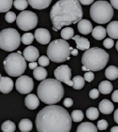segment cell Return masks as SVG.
I'll return each instance as SVG.
<instances>
[{
    "mask_svg": "<svg viewBox=\"0 0 118 132\" xmlns=\"http://www.w3.org/2000/svg\"><path fill=\"white\" fill-rule=\"evenodd\" d=\"M71 126V115L58 105L46 106L36 117L38 132H70Z\"/></svg>",
    "mask_w": 118,
    "mask_h": 132,
    "instance_id": "6da1fadb",
    "label": "cell"
},
{
    "mask_svg": "<svg viewBox=\"0 0 118 132\" xmlns=\"http://www.w3.org/2000/svg\"><path fill=\"white\" fill-rule=\"evenodd\" d=\"M53 30L78 23L82 20V9L79 0H59L50 11Z\"/></svg>",
    "mask_w": 118,
    "mask_h": 132,
    "instance_id": "7a4b0ae2",
    "label": "cell"
},
{
    "mask_svg": "<svg viewBox=\"0 0 118 132\" xmlns=\"http://www.w3.org/2000/svg\"><path fill=\"white\" fill-rule=\"evenodd\" d=\"M64 87L56 79H46L38 86V97L45 104L54 105L64 97Z\"/></svg>",
    "mask_w": 118,
    "mask_h": 132,
    "instance_id": "3957f363",
    "label": "cell"
},
{
    "mask_svg": "<svg viewBox=\"0 0 118 132\" xmlns=\"http://www.w3.org/2000/svg\"><path fill=\"white\" fill-rule=\"evenodd\" d=\"M109 53L103 49L93 47L85 51L82 56V69L83 71H98L107 66Z\"/></svg>",
    "mask_w": 118,
    "mask_h": 132,
    "instance_id": "277c9868",
    "label": "cell"
},
{
    "mask_svg": "<svg viewBox=\"0 0 118 132\" xmlns=\"http://www.w3.org/2000/svg\"><path fill=\"white\" fill-rule=\"evenodd\" d=\"M72 47L65 39H55L50 42L47 48V55L53 62L62 63L69 59Z\"/></svg>",
    "mask_w": 118,
    "mask_h": 132,
    "instance_id": "5b68a950",
    "label": "cell"
},
{
    "mask_svg": "<svg viewBox=\"0 0 118 132\" xmlns=\"http://www.w3.org/2000/svg\"><path fill=\"white\" fill-rule=\"evenodd\" d=\"M4 69L11 77H21L26 69V60L21 52L10 53L3 62Z\"/></svg>",
    "mask_w": 118,
    "mask_h": 132,
    "instance_id": "8992f818",
    "label": "cell"
},
{
    "mask_svg": "<svg viewBox=\"0 0 118 132\" xmlns=\"http://www.w3.org/2000/svg\"><path fill=\"white\" fill-rule=\"evenodd\" d=\"M90 17L97 23L104 24L109 23L113 16V8L111 3L99 0L93 3L89 10Z\"/></svg>",
    "mask_w": 118,
    "mask_h": 132,
    "instance_id": "52a82bcc",
    "label": "cell"
},
{
    "mask_svg": "<svg viewBox=\"0 0 118 132\" xmlns=\"http://www.w3.org/2000/svg\"><path fill=\"white\" fill-rule=\"evenodd\" d=\"M22 37L14 28H5L0 32V48L6 52H13L19 48Z\"/></svg>",
    "mask_w": 118,
    "mask_h": 132,
    "instance_id": "ba28073f",
    "label": "cell"
},
{
    "mask_svg": "<svg viewBox=\"0 0 118 132\" xmlns=\"http://www.w3.org/2000/svg\"><path fill=\"white\" fill-rule=\"evenodd\" d=\"M16 23L21 30L29 31L34 29L38 24V16L32 11L23 10L17 16Z\"/></svg>",
    "mask_w": 118,
    "mask_h": 132,
    "instance_id": "9c48e42d",
    "label": "cell"
},
{
    "mask_svg": "<svg viewBox=\"0 0 118 132\" xmlns=\"http://www.w3.org/2000/svg\"><path fill=\"white\" fill-rule=\"evenodd\" d=\"M54 75L55 79L61 82H65L69 86H73V81L71 78V69L68 65H62L54 69Z\"/></svg>",
    "mask_w": 118,
    "mask_h": 132,
    "instance_id": "30bf717a",
    "label": "cell"
},
{
    "mask_svg": "<svg viewBox=\"0 0 118 132\" xmlns=\"http://www.w3.org/2000/svg\"><path fill=\"white\" fill-rule=\"evenodd\" d=\"M15 86L20 94H29L34 88V81L29 76L22 75L16 81Z\"/></svg>",
    "mask_w": 118,
    "mask_h": 132,
    "instance_id": "8fae6325",
    "label": "cell"
},
{
    "mask_svg": "<svg viewBox=\"0 0 118 132\" xmlns=\"http://www.w3.org/2000/svg\"><path fill=\"white\" fill-rule=\"evenodd\" d=\"M35 38L36 40L39 42V44H42V45H47V44H50V41H51V34L47 29L45 28H39V29H36L35 31Z\"/></svg>",
    "mask_w": 118,
    "mask_h": 132,
    "instance_id": "7c38bea8",
    "label": "cell"
},
{
    "mask_svg": "<svg viewBox=\"0 0 118 132\" xmlns=\"http://www.w3.org/2000/svg\"><path fill=\"white\" fill-rule=\"evenodd\" d=\"M23 55L26 58V61L35 62L37 59L39 58V50L34 46H27L23 52Z\"/></svg>",
    "mask_w": 118,
    "mask_h": 132,
    "instance_id": "4fadbf2b",
    "label": "cell"
},
{
    "mask_svg": "<svg viewBox=\"0 0 118 132\" xmlns=\"http://www.w3.org/2000/svg\"><path fill=\"white\" fill-rule=\"evenodd\" d=\"M13 81L9 77H0V91L3 94H9L13 89Z\"/></svg>",
    "mask_w": 118,
    "mask_h": 132,
    "instance_id": "5bb4252c",
    "label": "cell"
},
{
    "mask_svg": "<svg viewBox=\"0 0 118 132\" xmlns=\"http://www.w3.org/2000/svg\"><path fill=\"white\" fill-rule=\"evenodd\" d=\"M78 30H79L80 33L83 34V35H88L93 31V26L92 23L88 20H85V19H82L78 23Z\"/></svg>",
    "mask_w": 118,
    "mask_h": 132,
    "instance_id": "9a60e30c",
    "label": "cell"
},
{
    "mask_svg": "<svg viewBox=\"0 0 118 132\" xmlns=\"http://www.w3.org/2000/svg\"><path fill=\"white\" fill-rule=\"evenodd\" d=\"M39 97H37L34 94H28L27 97H26L24 99V103H26V108L29 110H36L39 105Z\"/></svg>",
    "mask_w": 118,
    "mask_h": 132,
    "instance_id": "2e32d148",
    "label": "cell"
},
{
    "mask_svg": "<svg viewBox=\"0 0 118 132\" xmlns=\"http://www.w3.org/2000/svg\"><path fill=\"white\" fill-rule=\"evenodd\" d=\"M72 39L75 41L77 49L81 50V51H87L90 49V41L88 40L87 38L80 37V36H74Z\"/></svg>",
    "mask_w": 118,
    "mask_h": 132,
    "instance_id": "e0dca14e",
    "label": "cell"
},
{
    "mask_svg": "<svg viewBox=\"0 0 118 132\" xmlns=\"http://www.w3.org/2000/svg\"><path fill=\"white\" fill-rule=\"evenodd\" d=\"M98 109H99V112L103 114H111L114 110V106L110 100L103 99L98 105Z\"/></svg>",
    "mask_w": 118,
    "mask_h": 132,
    "instance_id": "ac0fdd59",
    "label": "cell"
},
{
    "mask_svg": "<svg viewBox=\"0 0 118 132\" xmlns=\"http://www.w3.org/2000/svg\"><path fill=\"white\" fill-rule=\"evenodd\" d=\"M29 5L36 10H44L50 6L53 0H27Z\"/></svg>",
    "mask_w": 118,
    "mask_h": 132,
    "instance_id": "d6986e66",
    "label": "cell"
},
{
    "mask_svg": "<svg viewBox=\"0 0 118 132\" xmlns=\"http://www.w3.org/2000/svg\"><path fill=\"white\" fill-rule=\"evenodd\" d=\"M106 30H107V34L110 38H113V39H118V21L110 22L107 26Z\"/></svg>",
    "mask_w": 118,
    "mask_h": 132,
    "instance_id": "ffe728a7",
    "label": "cell"
},
{
    "mask_svg": "<svg viewBox=\"0 0 118 132\" xmlns=\"http://www.w3.org/2000/svg\"><path fill=\"white\" fill-rule=\"evenodd\" d=\"M98 127L90 122H83L77 127L76 132H98Z\"/></svg>",
    "mask_w": 118,
    "mask_h": 132,
    "instance_id": "44dd1931",
    "label": "cell"
},
{
    "mask_svg": "<svg viewBox=\"0 0 118 132\" xmlns=\"http://www.w3.org/2000/svg\"><path fill=\"white\" fill-rule=\"evenodd\" d=\"M48 75V72L44 67H38L34 69L33 71V76L37 81H44L46 80V77Z\"/></svg>",
    "mask_w": 118,
    "mask_h": 132,
    "instance_id": "7402d4cb",
    "label": "cell"
},
{
    "mask_svg": "<svg viewBox=\"0 0 118 132\" xmlns=\"http://www.w3.org/2000/svg\"><path fill=\"white\" fill-rule=\"evenodd\" d=\"M107 34V30L102 26H96L92 31V36L93 38L97 39V40H101L104 39Z\"/></svg>",
    "mask_w": 118,
    "mask_h": 132,
    "instance_id": "603a6c76",
    "label": "cell"
},
{
    "mask_svg": "<svg viewBox=\"0 0 118 132\" xmlns=\"http://www.w3.org/2000/svg\"><path fill=\"white\" fill-rule=\"evenodd\" d=\"M106 78L110 81H113L118 78V68L115 66H110L105 70Z\"/></svg>",
    "mask_w": 118,
    "mask_h": 132,
    "instance_id": "cb8c5ba5",
    "label": "cell"
},
{
    "mask_svg": "<svg viewBox=\"0 0 118 132\" xmlns=\"http://www.w3.org/2000/svg\"><path fill=\"white\" fill-rule=\"evenodd\" d=\"M33 127V124L31 122V120L27 118H23L19 123V129L21 132H30Z\"/></svg>",
    "mask_w": 118,
    "mask_h": 132,
    "instance_id": "d4e9b609",
    "label": "cell"
},
{
    "mask_svg": "<svg viewBox=\"0 0 118 132\" xmlns=\"http://www.w3.org/2000/svg\"><path fill=\"white\" fill-rule=\"evenodd\" d=\"M113 84L108 81H102L98 85V90L103 95L110 94L111 92L113 91Z\"/></svg>",
    "mask_w": 118,
    "mask_h": 132,
    "instance_id": "484cf974",
    "label": "cell"
},
{
    "mask_svg": "<svg viewBox=\"0 0 118 132\" xmlns=\"http://www.w3.org/2000/svg\"><path fill=\"white\" fill-rule=\"evenodd\" d=\"M72 81H73V89L75 90H81L82 87L85 86V79L82 76H75L73 79H72Z\"/></svg>",
    "mask_w": 118,
    "mask_h": 132,
    "instance_id": "4316f807",
    "label": "cell"
},
{
    "mask_svg": "<svg viewBox=\"0 0 118 132\" xmlns=\"http://www.w3.org/2000/svg\"><path fill=\"white\" fill-rule=\"evenodd\" d=\"M13 3V0H0V12H9L12 8Z\"/></svg>",
    "mask_w": 118,
    "mask_h": 132,
    "instance_id": "83f0119b",
    "label": "cell"
},
{
    "mask_svg": "<svg viewBox=\"0 0 118 132\" xmlns=\"http://www.w3.org/2000/svg\"><path fill=\"white\" fill-rule=\"evenodd\" d=\"M61 37L62 39H65V40L70 39L74 37V30L71 27H69V26L63 28L61 31Z\"/></svg>",
    "mask_w": 118,
    "mask_h": 132,
    "instance_id": "f1b7e54d",
    "label": "cell"
},
{
    "mask_svg": "<svg viewBox=\"0 0 118 132\" xmlns=\"http://www.w3.org/2000/svg\"><path fill=\"white\" fill-rule=\"evenodd\" d=\"M1 129L3 132H14L16 129V126L12 121H5L1 126Z\"/></svg>",
    "mask_w": 118,
    "mask_h": 132,
    "instance_id": "f546056e",
    "label": "cell"
},
{
    "mask_svg": "<svg viewBox=\"0 0 118 132\" xmlns=\"http://www.w3.org/2000/svg\"><path fill=\"white\" fill-rule=\"evenodd\" d=\"M98 115H99L98 109H97V108H95V107H91V108H88L87 111H86V117H87L89 120H96V119H98Z\"/></svg>",
    "mask_w": 118,
    "mask_h": 132,
    "instance_id": "4dcf8cb0",
    "label": "cell"
},
{
    "mask_svg": "<svg viewBox=\"0 0 118 132\" xmlns=\"http://www.w3.org/2000/svg\"><path fill=\"white\" fill-rule=\"evenodd\" d=\"M29 3L27 0H14V3H13V6H14V8L16 10H26L27 7H28Z\"/></svg>",
    "mask_w": 118,
    "mask_h": 132,
    "instance_id": "1f68e13d",
    "label": "cell"
},
{
    "mask_svg": "<svg viewBox=\"0 0 118 132\" xmlns=\"http://www.w3.org/2000/svg\"><path fill=\"white\" fill-rule=\"evenodd\" d=\"M34 38H35V36L32 33L27 32V33H24L22 36V42H23V44H26V45L29 46L30 44H32Z\"/></svg>",
    "mask_w": 118,
    "mask_h": 132,
    "instance_id": "d6a6232c",
    "label": "cell"
},
{
    "mask_svg": "<svg viewBox=\"0 0 118 132\" xmlns=\"http://www.w3.org/2000/svg\"><path fill=\"white\" fill-rule=\"evenodd\" d=\"M71 118H72V121H74L76 123L81 122L83 119V112L81 110H74L71 112Z\"/></svg>",
    "mask_w": 118,
    "mask_h": 132,
    "instance_id": "836d02e7",
    "label": "cell"
},
{
    "mask_svg": "<svg viewBox=\"0 0 118 132\" xmlns=\"http://www.w3.org/2000/svg\"><path fill=\"white\" fill-rule=\"evenodd\" d=\"M5 20L7 23H11L17 20V16H16V14L13 12V11H9V12H7V14L5 15Z\"/></svg>",
    "mask_w": 118,
    "mask_h": 132,
    "instance_id": "e575fe53",
    "label": "cell"
},
{
    "mask_svg": "<svg viewBox=\"0 0 118 132\" xmlns=\"http://www.w3.org/2000/svg\"><path fill=\"white\" fill-rule=\"evenodd\" d=\"M50 63V58L46 55H42L39 58V64L40 67H47Z\"/></svg>",
    "mask_w": 118,
    "mask_h": 132,
    "instance_id": "d590c367",
    "label": "cell"
},
{
    "mask_svg": "<svg viewBox=\"0 0 118 132\" xmlns=\"http://www.w3.org/2000/svg\"><path fill=\"white\" fill-rule=\"evenodd\" d=\"M113 45H114V41H113V38H106V39H104V41H103V46L107 49L113 48Z\"/></svg>",
    "mask_w": 118,
    "mask_h": 132,
    "instance_id": "8d00e7d4",
    "label": "cell"
},
{
    "mask_svg": "<svg viewBox=\"0 0 118 132\" xmlns=\"http://www.w3.org/2000/svg\"><path fill=\"white\" fill-rule=\"evenodd\" d=\"M108 127V122L105 119H101L98 122V128L99 130H105Z\"/></svg>",
    "mask_w": 118,
    "mask_h": 132,
    "instance_id": "74e56055",
    "label": "cell"
},
{
    "mask_svg": "<svg viewBox=\"0 0 118 132\" xmlns=\"http://www.w3.org/2000/svg\"><path fill=\"white\" fill-rule=\"evenodd\" d=\"M99 90L98 89H92L91 91L89 92V97L90 98H92V99H96V98H98V96H99Z\"/></svg>",
    "mask_w": 118,
    "mask_h": 132,
    "instance_id": "f35d334b",
    "label": "cell"
},
{
    "mask_svg": "<svg viewBox=\"0 0 118 132\" xmlns=\"http://www.w3.org/2000/svg\"><path fill=\"white\" fill-rule=\"evenodd\" d=\"M85 81H89V82H91L93 80L95 79V75L93 73V71H87L86 73H85Z\"/></svg>",
    "mask_w": 118,
    "mask_h": 132,
    "instance_id": "ab89813d",
    "label": "cell"
},
{
    "mask_svg": "<svg viewBox=\"0 0 118 132\" xmlns=\"http://www.w3.org/2000/svg\"><path fill=\"white\" fill-rule=\"evenodd\" d=\"M63 104H64L65 107L69 108V107H71L72 105H73V100H72V98H70V97H67V98L64 99Z\"/></svg>",
    "mask_w": 118,
    "mask_h": 132,
    "instance_id": "60d3db41",
    "label": "cell"
},
{
    "mask_svg": "<svg viewBox=\"0 0 118 132\" xmlns=\"http://www.w3.org/2000/svg\"><path fill=\"white\" fill-rule=\"evenodd\" d=\"M112 99H113V101L117 102L118 103V90H115V91L112 94Z\"/></svg>",
    "mask_w": 118,
    "mask_h": 132,
    "instance_id": "b9f144b4",
    "label": "cell"
},
{
    "mask_svg": "<svg viewBox=\"0 0 118 132\" xmlns=\"http://www.w3.org/2000/svg\"><path fill=\"white\" fill-rule=\"evenodd\" d=\"M79 1L82 5H85V6L91 5V4L94 2V0H79Z\"/></svg>",
    "mask_w": 118,
    "mask_h": 132,
    "instance_id": "7bdbcfd3",
    "label": "cell"
},
{
    "mask_svg": "<svg viewBox=\"0 0 118 132\" xmlns=\"http://www.w3.org/2000/svg\"><path fill=\"white\" fill-rule=\"evenodd\" d=\"M111 5L113 6V8H114L115 10H118V0H110Z\"/></svg>",
    "mask_w": 118,
    "mask_h": 132,
    "instance_id": "ee69618b",
    "label": "cell"
},
{
    "mask_svg": "<svg viewBox=\"0 0 118 132\" xmlns=\"http://www.w3.org/2000/svg\"><path fill=\"white\" fill-rule=\"evenodd\" d=\"M28 67H29V69H35L36 68H38V63H37L36 61H35V62H30Z\"/></svg>",
    "mask_w": 118,
    "mask_h": 132,
    "instance_id": "f6af8a7d",
    "label": "cell"
},
{
    "mask_svg": "<svg viewBox=\"0 0 118 132\" xmlns=\"http://www.w3.org/2000/svg\"><path fill=\"white\" fill-rule=\"evenodd\" d=\"M113 120L115 121L116 124H118V109L114 112V115H113Z\"/></svg>",
    "mask_w": 118,
    "mask_h": 132,
    "instance_id": "bcb514c9",
    "label": "cell"
},
{
    "mask_svg": "<svg viewBox=\"0 0 118 132\" xmlns=\"http://www.w3.org/2000/svg\"><path fill=\"white\" fill-rule=\"evenodd\" d=\"M71 54H72V55H74V56L78 55V51L76 50V49H73V48H72V50H71Z\"/></svg>",
    "mask_w": 118,
    "mask_h": 132,
    "instance_id": "7dc6e473",
    "label": "cell"
},
{
    "mask_svg": "<svg viewBox=\"0 0 118 132\" xmlns=\"http://www.w3.org/2000/svg\"><path fill=\"white\" fill-rule=\"evenodd\" d=\"M111 132H118V126H117V127H112V129H111Z\"/></svg>",
    "mask_w": 118,
    "mask_h": 132,
    "instance_id": "c3c4849f",
    "label": "cell"
},
{
    "mask_svg": "<svg viewBox=\"0 0 118 132\" xmlns=\"http://www.w3.org/2000/svg\"><path fill=\"white\" fill-rule=\"evenodd\" d=\"M115 48H116V50H117V52H118V41L116 42V44H115Z\"/></svg>",
    "mask_w": 118,
    "mask_h": 132,
    "instance_id": "681fc988",
    "label": "cell"
}]
</instances>
